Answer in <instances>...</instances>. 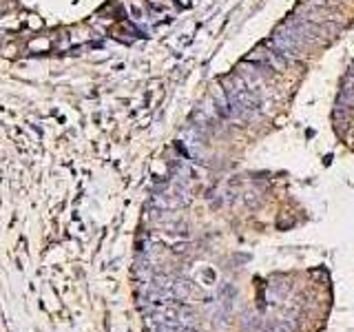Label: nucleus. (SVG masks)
<instances>
[{
    "instance_id": "1",
    "label": "nucleus",
    "mask_w": 354,
    "mask_h": 332,
    "mask_svg": "<svg viewBox=\"0 0 354 332\" xmlns=\"http://www.w3.org/2000/svg\"><path fill=\"white\" fill-rule=\"evenodd\" d=\"M221 93L228 100L230 116H235L239 120H250L259 113L261 109L259 93H254L237 73H230L221 80Z\"/></svg>"
},
{
    "instance_id": "2",
    "label": "nucleus",
    "mask_w": 354,
    "mask_h": 332,
    "mask_svg": "<svg viewBox=\"0 0 354 332\" xmlns=\"http://www.w3.org/2000/svg\"><path fill=\"white\" fill-rule=\"evenodd\" d=\"M288 31L292 33V36L304 44H315V42H326V36H328V29L324 25H319V22H313L304 16H290L288 20H283V25Z\"/></svg>"
},
{
    "instance_id": "3",
    "label": "nucleus",
    "mask_w": 354,
    "mask_h": 332,
    "mask_svg": "<svg viewBox=\"0 0 354 332\" xmlns=\"http://www.w3.org/2000/svg\"><path fill=\"white\" fill-rule=\"evenodd\" d=\"M268 42L272 44L277 51H279V55L288 64H295V62L304 60V44L299 42L286 27H277L272 31V36H270Z\"/></svg>"
},
{
    "instance_id": "4",
    "label": "nucleus",
    "mask_w": 354,
    "mask_h": 332,
    "mask_svg": "<svg viewBox=\"0 0 354 332\" xmlns=\"http://www.w3.org/2000/svg\"><path fill=\"white\" fill-rule=\"evenodd\" d=\"M268 71H270L268 66L257 64L252 60H243L237 66V75L252 89L254 93H261V89L266 86V73H268Z\"/></svg>"
},
{
    "instance_id": "5",
    "label": "nucleus",
    "mask_w": 354,
    "mask_h": 332,
    "mask_svg": "<svg viewBox=\"0 0 354 332\" xmlns=\"http://www.w3.org/2000/svg\"><path fill=\"white\" fill-rule=\"evenodd\" d=\"M248 60L268 66L270 71H283L286 66H288V62L281 58L279 51H277L270 42H263V44H259L257 49H252V53L248 55Z\"/></svg>"
},
{
    "instance_id": "6",
    "label": "nucleus",
    "mask_w": 354,
    "mask_h": 332,
    "mask_svg": "<svg viewBox=\"0 0 354 332\" xmlns=\"http://www.w3.org/2000/svg\"><path fill=\"white\" fill-rule=\"evenodd\" d=\"M324 3H328V5H330V3H339V0H324Z\"/></svg>"
}]
</instances>
